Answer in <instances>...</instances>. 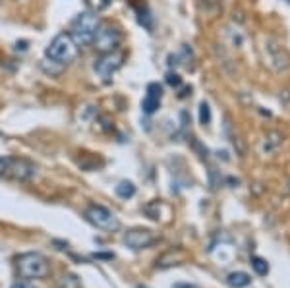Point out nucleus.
Here are the masks:
<instances>
[{
    "label": "nucleus",
    "instance_id": "16",
    "mask_svg": "<svg viewBox=\"0 0 290 288\" xmlns=\"http://www.w3.org/2000/svg\"><path fill=\"white\" fill-rule=\"evenodd\" d=\"M166 81H168L172 87H178V85L182 83V79H180V75L178 74H168L166 75Z\"/></svg>",
    "mask_w": 290,
    "mask_h": 288
},
{
    "label": "nucleus",
    "instance_id": "15",
    "mask_svg": "<svg viewBox=\"0 0 290 288\" xmlns=\"http://www.w3.org/2000/svg\"><path fill=\"white\" fill-rule=\"evenodd\" d=\"M10 163H12V159H10V157H0V176L6 174V170H8Z\"/></svg>",
    "mask_w": 290,
    "mask_h": 288
},
{
    "label": "nucleus",
    "instance_id": "7",
    "mask_svg": "<svg viewBox=\"0 0 290 288\" xmlns=\"http://www.w3.org/2000/svg\"><path fill=\"white\" fill-rule=\"evenodd\" d=\"M120 64H122V54H118V52H109V54H103L101 58L95 62V72L101 75L103 81H109L113 74L120 68Z\"/></svg>",
    "mask_w": 290,
    "mask_h": 288
},
{
    "label": "nucleus",
    "instance_id": "17",
    "mask_svg": "<svg viewBox=\"0 0 290 288\" xmlns=\"http://www.w3.org/2000/svg\"><path fill=\"white\" fill-rule=\"evenodd\" d=\"M10 288H35V286H33V284H29L27 280H20V282H14Z\"/></svg>",
    "mask_w": 290,
    "mask_h": 288
},
{
    "label": "nucleus",
    "instance_id": "12",
    "mask_svg": "<svg viewBox=\"0 0 290 288\" xmlns=\"http://www.w3.org/2000/svg\"><path fill=\"white\" fill-rule=\"evenodd\" d=\"M252 267H253V271L257 273V275H267L269 273V265H267V261L265 259H261V257H253L252 259Z\"/></svg>",
    "mask_w": 290,
    "mask_h": 288
},
{
    "label": "nucleus",
    "instance_id": "1",
    "mask_svg": "<svg viewBox=\"0 0 290 288\" xmlns=\"http://www.w3.org/2000/svg\"><path fill=\"white\" fill-rule=\"evenodd\" d=\"M97 27H99L97 16L93 12H83L74 20V24L70 27V37L77 47H87L93 43Z\"/></svg>",
    "mask_w": 290,
    "mask_h": 288
},
{
    "label": "nucleus",
    "instance_id": "13",
    "mask_svg": "<svg viewBox=\"0 0 290 288\" xmlns=\"http://www.w3.org/2000/svg\"><path fill=\"white\" fill-rule=\"evenodd\" d=\"M200 122L202 124H209L211 122V109L207 103H202L200 105Z\"/></svg>",
    "mask_w": 290,
    "mask_h": 288
},
{
    "label": "nucleus",
    "instance_id": "11",
    "mask_svg": "<svg viewBox=\"0 0 290 288\" xmlns=\"http://www.w3.org/2000/svg\"><path fill=\"white\" fill-rule=\"evenodd\" d=\"M227 282L232 288H244V286H250L252 278H250V275H246V273H230Z\"/></svg>",
    "mask_w": 290,
    "mask_h": 288
},
{
    "label": "nucleus",
    "instance_id": "14",
    "mask_svg": "<svg viewBox=\"0 0 290 288\" xmlns=\"http://www.w3.org/2000/svg\"><path fill=\"white\" fill-rule=\"evenodd\" d=\"M64 288H81V284H79V280H77L76 276L68 275L64 276Z\"/></svg>",
    "mask_w": 290,
    "mask_h": 288
},
{
    "label": "nucleus",
    "instance_id": "8",
    "mask_svg": "<svg viewBox=\"0 0 290 288\" xmlns=\"http://www.w3.org/2000/svg\"><path fill=\"white\" fill-rule=\"evenodd\" d=\"M35 172H37L35 164H31L26 159H12V163H10L8 170H6V176L26 182V180H31L35 176Z\"/></svg>",
    "mask_w": 290,
    "mask_h": 288
},
{
    "label": "nucleus",
    "instance_id": "9",
    "mask_svg": "<svg viewBox=\"0 0 290 288\" xmlns=\"http://www.w3.org/2000/svg\"><path fill=\"white\" fill-rule=\"evenodd\" d=\"M161 97H163V87L159 83H149L147 85V95H145V99L141 101L143 113L145 114L155 113L159 109V105H161Z\"/></svg>",
    "mask_w": 290,
    "mask_h": 288
},
{
    "label": "nucleus",
    "instance_id": "4",
    "mask_svg": "<svg viewBox=\"0 0 290 288\" xmlns=\"http://www.w3.org/2000/svg\"><path fill=\"white\" fill-rule=\"evenodd\" d=\"M122 41V35L120 31L111 24H103L97 27L95 31V37H93V45L95 49L99 50L101 54H109V52H114L116 47L120 45Z\"/></svg>",
    "mask_w": 290,
    "mask_h": 288
},
{
    "label": "nucleus",
    "instance_id": "3",
    "mask_svg": "<svg viewBox=\"0 0 290 288\" xmlns=\"http://www.w3.org/2000/svg\"><path fill=\"white\" fill-rule=\"evenodd\" d=\"M16 265L24 278H43L49 275V263L41 253H24L18 257Z\"/></svg>",
    "mask_w": 290,
    "mask_h": 288
},
{
    "label": "nucleus",
    "instance_id": "6",
    "mask_svg": "<svg viewBox=\"0 0 290 288\" xmlns=\"http://www.w3.org/2000/svg\"><path fill=\"white\" fill-rule=\"evenodd\" d=\"M155 240H157V236L153 234L151 230H147V228H134V230H130V232L124 234L122 242L126 244L128 248H132V250H143V248H149Z\"/></svg>",
    "mask_w": 290,
    "mask_h": 288
},
{
    "label": "nucleus",
    "instance_id": "10",
    "mask_svg": "<svg viewBox=\"0 0 290 288\" xmlns=\"http://www.w3.org/2000/svg\"><path fill=\"white\" fill-rule=\"evenodd\" d=\"M114 191H116L118 198L130 200V198L136 196V186H134V182H130V180H122V182H118V186L114 188Z\"/></svg>",
    "mask_w": 290,
    "mask_h": 288
},
{
    "label": "nucleus",
    "instance_id": "5",
    "mask_svg": "<svg viewBox=\"0 0 290 288\" xmlns=\"http://www.w3.org/2000/svg\"><path fill=\"white\" fill-rule=\"evenodd\" d=\"M85 217H87V221L91 225H95L97 228H101V230L114 232V230L120 228L118 217H116L113 211H109L107 207H103V205H91V207H87Z\"/></svg>",
    "mask_w": 290,
    "mask_h": 288
},
{
    "label": "nucleus",
    "instance_id": "2",
    "mask_svg": "<svg viewBox=\"0 0 290 288\" xmlns=\"http://www.w3.org/2000/svg\"><path fill=\"white\" fill-rule=\"evenodd\" d=\"M76 49L77 45L72 41L70 33H60V35H56V37L49 43V47L45 49V56H47L49 60H52V62L66 64L70 62V60H74Z\"/></svg>",
    "mask_w": 290,
    "mask_h": 288
}]
</instances>
